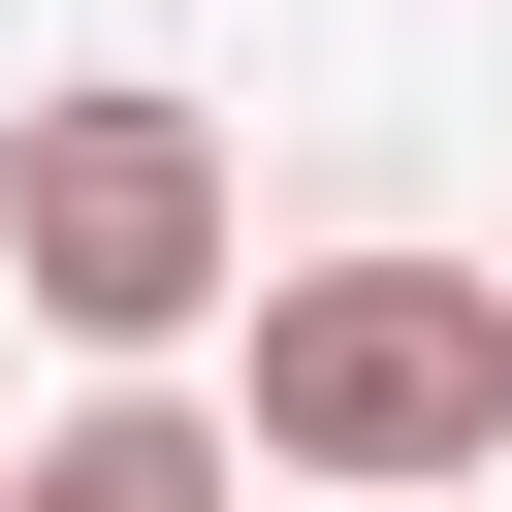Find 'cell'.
<instances>
[{"label":"cell","instance_id":"1","mask_svg":"<svg viewBox=\"0 0 512 512\" xmlns=\"http://www.w3.org/2000/svg\"><path fill=\"white\" fill-rule=\"evenodd\" d=\"M224 448H288L320 512H448V480L512 448V256H288Z\"/></svg>","mask_w":512,"mask_h":512},{"label":"cell","instance_id":"2","mask_svg":"<svg viewBox=\"0 0 512 512\" xmlns=\"http://www.w3.org/2000/svg\"><path fill=\"white\" fill-rule=\"evenodd\" d=\"M0 288H32L64 352H128V384H160V352L256 288L224 128H192V96H128V64H96V96H32V128H0Z\"/></svg>","mask_w":512,"mask_h":512},{"label":"cell","instance_id":"3","mask_svg":"<svg viewBox=\"0 0 512 512\" xmlns=\"http://www.w3.org/2000/svg\"><path fill=\"white\" fill-rule=\"evenodd\" d=\"M0 512H256V448H224L192 384H96L64 448H0Z\"/></svg>","mask_w":512,"mask_h":512}]
</instances>
